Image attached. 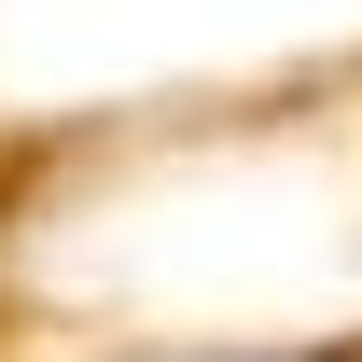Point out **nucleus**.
<instances>
[{
    "mask_svg": "<svg viewBox=\"0 0 362 362\" xmlns=\"http://www.w3.org/2000/svg\"><path fill=\"white\" fill-rule=\"evenodd\" d=\"M195 362H349V349H195Z\"/></svg>",
    "mask_w": 362,
    "mask_h": 362,
    "instance_id": "obj_1",
    "label": "nucleus"
}]
</instances>
